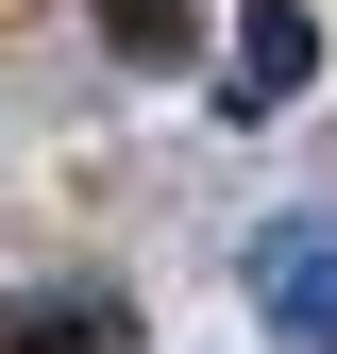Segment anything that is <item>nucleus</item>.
I'll return each mask as SVG.
<instances>
[{"instance_id":"f257e3e1","label":"nucleus","mask_w":337,"mask_h":354,"mask_svg":"<svg viewBox=\"0 0 337 354\" xmlns=\"http://www.w3.org/2000/svg\"><path fill=\"white\" fill-rule=\"evenodd\" d=\"M253 321L287 354H337V219H270L253 236Z\"/></svg>"},{"instance_id":"f03ea898","label":"nucleus","mask_w":337,"mask_h":354,"mask_svg":"<svg viewBox=\"0 0 337 354\" xmlns=\"http://www.w3.org/2000/svg\"><path fill=\"white\" fill-rule=\"evenodd\" d=\"M304 84H320V17H304V0H253V17H236V84H220V102H236V118H287Z\"/></svg>"},{"instance_id":"7ed1b4c3","label":"nucleus","mask_w":337,"mask_h":354,"mask_svg":"<svg viewBox=\"0 0 337 354\" xmlns=\"http://www.w3.org/2000/svg\"><path fill=\"white\" fill-rule=\"evenodd\" d=\"M0 354H135V321H118V287H17Z\"/></svg>"},{"instance_id":"20e7f679","label":"nucleus","mask_w":337,"mask_h":354,"mask_svg":"<svg viewBox=\"0 0 337 354\" xmlns=\"http://www.w3.org/2000/svg\"><path fill=\"white\" fill-rule=\"evenodd\" d=\"M102 34H118L135 68H186V34H202V0H102Z\"/></svg>"}]
</instances>
